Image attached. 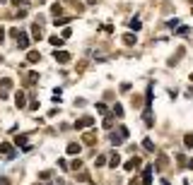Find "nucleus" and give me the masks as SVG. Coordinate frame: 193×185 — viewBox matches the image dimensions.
<instances>
[{
	"mask_svg": "<svg viewBox=\"0 0 193 185\" xmlns=\"http://www.w3.org/2000/svg\"><path fill=\"white\" fill-rule=\"evenodd\" d=\"M123 140H128V127H123V125H121V127H118V132H114V135H111V142H114V144H121Z\"/></svg>",
	"mask_w": 193,
	"mask_h": 185,
	"instance_id": "1",
	"label": "nucleus"
},
{
	"mask_svg": "<svg viewBox=\"0 0 193 185\" xmlns=\"http://www.w3.org/2000/svg\"><path fill=\"white\" fill-rule=\"evenodd\" d=\"M89 125H94V118H92V116H87V118H80V120L75 123V130H82V127H89Z\"/></svg>",
	"mask_w": 193,
	"mask_h": 185,
	"instance_id": "2",
	"label": "nucleus"
},
{
	"mask_svg": "<svg viewBox=\"0 0 193 185\" xmlns=\"http://www.w3.org/2000/svg\"><path fill=\"white\" fill-rule=\"evenodd\" d=\"M152 168H155V166H147V168L142 171V185H150V180H152Z\"/></svg>",
	"mask_w": 193,
	"mask_h": 185,
	"instance_id": "3",
	"label": "nucleus"
},
{
	"mask_svg": "<svg viewBox=\"0 0 193 185\" xmlns=\"http://www.w3.org/2000/svg\"><path fill=\"white\" fill-rule=\"evenodd\" d=\"M138 166H140V159L135 156V159H130L128 163H126V171H138Z\"/></svg>",
	"mask_w": 193,
	"mask_h": 185,
	"instance_id": "4",
	"label": "nucleus"
},
{
	"mask_svg": "<svg viewBox=\"0 0 193 185\" xmlns=\"http://www.w3.org/2000/svg\"><path fill=\"white\" fill-rule=\"evenodd\" d=\"M56 60H58V62H68V60H70V53H65V51H56Z\"/></svg>",
	"mask_w": 193,
	"mask_h": 185,
	"instance_id": "5",
	"label": "nucleus"
},
{
	"mask_svg": "<svg viewBox=\"0 0 193 185\" xmlns=\"http://www.w3.org/2000/svg\"><path fill=\"white\" fill-rule=\"evenodd\" d=\"M70 19H72V15H65V17H56L53 22H56V27H63V24H68Z\"/></svg>",
	"mask_w": 193,
	"mask_h": 185,
	"instance_id": "6",
	"label": "nucleus"
},
{
	"mask_svg": "<svg viewBox=\"0 0 193 185\" xmlns=\"http://www.w3.org/2000/svg\"><path fill=\"white\" fill-rule=\"evenodd\" d=\"M17 43H19V48H27V46H29V39H27V36L19 31V36H17Z\"/></svg>",
	"mask_w": 193,
	"mask_h": 185,
	"instance_id": "7",
	"label": "nucleus"
},
{
	"mask_svg": "<svg viewBox=\"0 0 193 185\" xmlns=\"http://www.w3.org/2000/svg\"><path fill=\"white\" fill-rule=\"evenodd\" d=\"M15 103H17L19 108H24V103H27V101H24V94H22V92H17V96H15Z\"/></svg>",
	"mask_w": 193,
	"mask_h": 185,
	"instance_id": "8",
	"label": "nucleus"
},
{
	"mask_svg": "<svg viewBox=\"0 0 193 185\" xmlns=\"http://www.w3.org/2000/svg\"><path fill=\"white\" fill-rule=\"evenodd\" d=\"M82 140H85V144H94V142H96V135H94V132H87Z\"/></svg>",
	"mask_w": 193,
	"mask_h": 185,
	"instance_id": "9",
	"label": "nucleus"
},
{
	"mask_svg": "<svg viewBox=\"0 0 193 185\" xmlns=\"http://www.w3.org/2000/svg\"><path fill=\"white\" fill-rule=\"evenodd\" d=\"M15 144H19V147H27V135H17V137H15Z\"/></svg>",
	"mask_w": 193,
	"mask_h": 185,
	"instance_id": "10",
	"label": "nucleus"
},
{
	"mask_svg": "<svg viewBox=\"0 0 193 185\" xmlns=\"http://www.w3.org/2000/svg\"><path fill=\"white\" fill-rule=\"evenodd\" d=\"M0 152H2V154H7L10 159L15 156V154H12V147H10V144H0Z\"/></svg>",
	"mask_w": 193,
	"mask_h": 185,
	"instance_id": "11",
	"label": "nucleus"
},
{
	"mask_svg": "<svg viewBox=\"0 0 193 185\" xmlns=\"http://www.w3.org/2000/svg\"><path fill=\"white\" fill-rule=\"evenodd\" d=\"M36 82H39V75L36 72H29L27 75V84H36Z\"/></svg>",
	"mask_w": 193,
	"mask_h": 185,
	"instance_id": "12",
	"label": "nucleus"
},
{
	"mask_svg": "<svg viewBox=\"0 0 193 185\" xmlns=\"http://www.w3.org/2000/svg\"><path fill=\"white\" fill-rule=\"evenodd\" d=\"M51 12H53L56 17H58V15H63V5H61V2H56V5L51 7Z\"/></svg>",
	"mask_w": 193,
	"mask_h": 185,
	"instance_id": "13",
	"label": "nucleus"
},
{
	"mask_svg": "<svg viewBox=\"0 0 193 185\" xmlns=\"http://www.w3.org/2000/svg\"><path fill=\"white\" fill-rule=\"evenodd\" d=\"M123 43H126V46H133V43H135V36H133V34H126V36H123Z\"/></svg>",
	"mask_w": 193,
	"mask_h": 185,
	"instance_id": "14",
	"label": "nucleus"
},
{
	"mask_svg": "<svg viewBox=\"0 0 193 185\" xmlns=\"http://www.w3.org/2000/svg\"><path fill=\"white\" fill-rule=\"evenodd\" d=\"M114 116H116V118H123V106L116 103V106H114Z\"/></svg>",
	"mask_w": 193,
	"mask_h": 185,
	"instance_id": "15",
	"label": "nucleus"
},
{
	"mask_svg": "<svg viewBox=\"0 0 193 185\" xmlns=\"http://www.w3.org/2000/svg\"><path fill=\"white\" fill-rule=\"evenodd\" d=\"M77 152H80V144H75V142L68 144V154H77Z\"/></svg>",
	"mask_w": 193,
	"mask_h": 185,
	"instance_id": "16",
	"label": "nucleus"
},
{
	"mask_svg": "<svg viewBox=\"0 0 193 185\" xmlns=\"http://www.w3.org/2000/svg\"><path fill=\"white\" fill-rule=\"evenodd\" d=\"M109 163H111V168H116L118 163H121V159H118V154H114L111 159H109Z\"/></svg>",
	"mask_w": 193,
	"mask_h": 185,
	"instance_id": "17",
	"label": "nucleus"
},
{
	"mask_svg": "<svg viewBox=\"0 0 193 185\" xmlns=\"http://www.w3.org/2000/svg\"><path fill=\"white\" fill-rule=\"evenodd\" d=\"M32 34H34V39H41V27H39V24H34V27H32Z\"/></svg>",
	"mask_w": 193,
	"mask_h": 185,
	"instance_id": "18",
	"label": "nucleus"
},
{
	"mask_svg": "<svg viewBox=\"0 0 193 185\" xmlns=\"http://www.w3.org/2000/svg\"><path fill=\"white\" fill-rule=\"evenodd\" d=\"M142 147H145V149H150V152H155V144H152V140H145V142H142Z\"/></svg>",
	"mask_w": 193,
	"mask_h": 185,
	"instance_id": "19",
	"label": "nucleus"
},
{
	"mask_svg": "<svg viewBox=\"0 0 193 185\" xmlns=\"http://www.w3.org/2000/svg\"><path fill=\"white\" fill-rule=\"evenodd\" d=\"M0 87H2V89H10V87H12V79H2Z\"/></svg>",
	"mask_w": 193,
	"mask_h": 185,
	"instance_id": "20",
	"label": "nucleus"
},
{
	"mask_svg": "<svg viewBox=\"0 0 193 185\" xmlns=\"http://www.w3.org/2000/svg\"><path fill=\"white\" fill-rule=\"evenodd\" d=\"M39 178H41V180H48V178H51V171H41Z\"/></svg>",
	"mask_w": 193,
	"mask_h": 185,
	"instance_id": "21",
	"label": "nucleus"
},
{
	"mask_svg": "<svg viewBox=\"0 0 193 185\" xmlns=\"http://www.w3.org/2000/svg\"><path fill=\"white\" fill-rule=\"evenodd\" d=\"M130 27H133V29L138 31V29H140V27H142V24H140V19H130Z\"/></svg>",
	"mask_w": 193,
	"mask_h": 185,
	"instance_id": "22",
	"label": "nucleus"
},
{
	"mask_svg": "<svg viewBox=\"0 0 193 185\" xmlns=\"http://www.w3.org/2000/svg\"><path fill=\"white\" fill-rule=\"evenodd\" d=\"M27 60H29V62H36V60H39V53H29V56H27Z\"/></svg>",
	"mask_w": 193,
	"mask_h": 185,
	"instance_id": "23",
	"label": "nucleus"
},
{
	"mask_svg": "<svg viewBox=\"0 0 193 185\" xmlns=\"http://www.w3.org/2000/svg\"><path fill=\"white\" fill-rule=\"evenodd\" d=\"M51 43H53V46H61V43H63V39H58V36H51Z\"/></svg>",
	"mask_w": 193,
	"mask_h": 185,
	"instance_id": "24",
	"label": "nucleus"
},
{
	"mask_svg": "<svg viewBox=\"0 0 193 185\" xmlns=\"http://www.w3.org/2000/svg\"><path fill=\"white\" fill-rule=\"evenodd\" d=\"M176 34H179V36H186V34H188V27H179V31H176Z\"/></svg>",
	"mask_w": 193,
	"mask_h": 185,
	"instance_id": "25",
	"label": "nucleus"
},
{
	"mask_svg": "<svg viewBox=\"0 0 193 185\" xmlns=\"http://www.w3.org/2000/svg\"><path fill=\"white\" fill-rule=\"evenodd\" d=\"M0 185H10V180L7 178H0Z\"/></svg>",
	"mask_w": 193,
	"mask_h": 185,
	"instance_id": "26",
	"label": "nucleus"
},
{
	"mask_svg": "<svg viewBox=\"0 0 193 185\" xmlns=\"http://www.w3.org/2000/svg\"><path fill=\"white\" fill-rule=\"evenodd\" d=\"M2 39H5V31H2V29H0V41H2Z\"/></svg>",
	"mask_w": 193,
	"mask_h": 185,
	"instance_id": "27",
	"label": "nucleus"
},
{
	"mask_svg": "<svg viewBox=\"0 0 193 185\" xmlns=\"http://www.w3.org/2000/svg\"><path fill=\"white\" fill-rule=\"evenodd\" d=\"M191 82H193V75H191Z\"/></svg>",
	"mask_w": 193,
	"mask_h": 185,
	"instance_id": "28",
	"label": "nucleus"
}]
</instances>
